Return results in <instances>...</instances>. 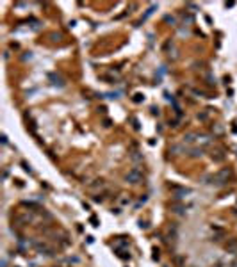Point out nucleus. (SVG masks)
I'll return each mask as SVG.
<instances>
[{"mask_svg": "<svg viewBox=\"0 0 237 267\" xmlns=\"http://www.w3.org/2000/svg\"><path fill=\"white\" fill-rule=\"evenodd\" d=\"M228 178H230V171L228 169H223V171H219L218 174H214V176H210V184L212 185H218V187H221V185H225L226 182H228Z\"/></svg>", "mask_w": 237, "mask_h": 267, "instance_id": "nucleus-1", "label": "nucleus"}, {"mask_svg": "<svg viewBox=\"0 0 237 267\" xmlns=\"http://www.w3.org/2000/svg\"><path fill=\"white\" fill-rule=\"evenodd\" d=\"M141 178H143V174H141L139 167L130 169V171H128V174H127V180L130 182V184H137V182H141Z\"/></svg>", "mask_w": 237, "mask_h": 267, "instance_id": "nucleus-2", "label": "nucleus"}, {"mask_svg": "<svg viewBox=\"0 0 237 267\" xmlns=\"http://www.w3.org/2000/svg\"><path fill=\"white\" fill-rule=\"evenodd\" d=\"M200 136H198V134H195V132H191V134H185V136H184V144H192V143H200Z\"/></svg>", "mask_w": 237, "mask_h": 267, "instance_id": "nucleus-3", "label": "nucleus"}, {"mask_svg": "<svg viewBox=\"0 0 237 267\" xmlns=\"http://www.w3.org/2000/svg\"><path fill=\"white\" fill-rule=\"evenodd\" d=\"M173 191H175V196H177V198H184L185 194H189V189H178V187H173Z\"/></svg>", "mask_w": 237, "mask_h": 267, "instance_id": "nucleus-4", "label": "nucleus"}, {"mask_svg": "<svg viewBox=\"0 0 237 267\" xmlns=\"http://www.w3.org/2000/svg\"><path fill=\"white\" fill-rule=\"evenodd\" d=\"M98 187H103V182H102V180H98L96 184H91V185H89V189H98Z\"/></svg>", "mask_w": 237, "mask_h": 267, "instance_id": "nucleus-5", "label": "nucleus"}, {"mask_svg": "<svg viewBox=\"0 0 237 267\" xmlns=\"http://www.w3.org/2000/svg\"><path fill=\"white\" fill-rule=\"evenodd\" d=\"M141 100H144V96H143V95H136V98H134V102H137V103H139Z\"/></svg>", "mask_w": 237, "mask_h": 267, "instance_id": "nucleus-6", "label": "nucleus"}, {"mask_svg": "<svg viewBox=\"0 0 237 267\" xmlns=\"http://www.w3.org/2000/svg\"><path fill=\"white\" fill-rule=\"evenodd\" d=\"M91 222H93V226H98V221H96V217H91Z\"/></svg>", "mask_w": 237, "mask_h": 267, "instance_id": "nucleus-7", "label": "nucleus"}, {"mask_svg": "<svg viewBox=\"0 0 237 267\" xmlns=\"http://www.w3.org/2000/svg\"><path fill=\"white\" fill-rule=\"evenodd\" d=\"M216 267H221V265H216Z\"/></svg>", "mask_w": 237, "mask_h": 267, "instance_id": "nucleus-8", "label": "nucleus"}, {"mask_svg": "<svg viewBox=\"0 0 237 267\" xmlns=\"http://www.w3.org/2000/svg\"><path fill=\"white\" fill-rule=\"evenodd\" d=\"M235 265H237V263H235Z\"/></svg>", "mask_w": 237, "mask_h": 267, "instance_id": "nucleus-9", "label": "nucleus"}]
</instances>
